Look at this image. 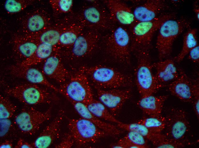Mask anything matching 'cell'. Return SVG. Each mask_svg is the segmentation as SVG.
Listing matches in <instances>:
<instances>
[{"label":"cell","instance_id":"1","mask_svg":"<svg viewBox=\"0 0 199 148\" xmlns=\"http://www.w3.org/2000/svg\"><path fill=\"white\" fill-rule=\"evenodd\" d=\"M132 51L134 52L137 61L134 76L138 92L141 97L153 95L162 85L153 72L149 49L137 48Z\"/></svg>","mask_w":199,"mask_h":148},{"label":"cell","instance_id":"2","mask_svg":"<svg viewBox=\"0 0 199 148\" xmlns=\"http://www.w3.org/2000/svg\"><path fill=\"white\" fill-rule=\"evenodd\" d=\"M79 69L94 83L95 87L106 89L131 86L132 78L110 67L102 65L83 66Z\"/></svg>","mask_w":199,"mask_h":148},{"label":"cell","instance_id":"3","mask_svg":"<svg viewBox=\"0 0 199 148\" xmlns=\"http://www.w3.org/2000/svg\"><path fill=\"white\" fill-rule=\"evenodd\" d=\"M71 18L79 23L85 28L99 31L111 30L114 23L108 11L96 2L84 5Z\"/></svg>","mask_w":199,"mask_h":148},{"label":"cell","instance_id":"4","mask_svg":"<svg viewBox=\"0 0 199 148\" xmlns=\"http://www.w3.org/2000/svg\"><path fill=\"white\" fill-rule=\"evenodd\" d=\"M190 24L184 18H172L163 23L159 29L156 44L160 61L167 59L170 56L174 41L186 28L189 27Z\"/></svg>","mask_w":199,"mask_h":148},{"label":"cell","instance_id":"5","mask_svg":"<svg viewBox=\"0 0 199 148\" xmlns=\"http://www.w3.org/2000/svg\"><path fill=\"white\" fill-rule=\"evenodd\" d=\"M107 53L119 63L130 62L131 39L130 32L122 26L113 28L104 38Z\"/></svg>","mask_w":199,"mask_h":148},{"label":"cell","instance_id":"6","mask_svg":"<svg viewBox=\"0 0 199 148\" xmlns=\"http://www.w3.org/2000/svg\"><path fill=\"white\" fill-rule=\"evenodd\" d=\"M4 92L21 102L30 105L49 104L59 100L53 92L31 83L19 85L6 89Z\"/></svg>","mask_w":199,"mask_h":148},{"label":"cell","instance_id":"7","mask_svg":"<svg viewBox=\"0 0 199 148\" xmlns=\"http://www.w3.org/2000/svg\"><path fill=\"white\" fill-rule=\"evenodd\" d=\"M174 13L161 15L149 21L136 22L131 26L130 32L131 39V50L137 48L149 49L156 32L166 20L174 18Z\"/></svg>","mask_w":199,"mask_h":148},{"label":"cell","instance_id":"8","mask_svg":"<svg viewBox=\"0 0 199 148\" xmlns=\"http://www.w3.org/2000/svg\"><path fill=\"white\" fill-rule=\"evenodd\" d=\"M58 92L69 102L86 104L93 98L89 79L86 74L79 68L66 82L61 84Z\"/></svg>","mask_w":199,"mask_h":148},{"label":"cell","instance_id":"9","mask_svg":"<svg viewBox=\"0 0 199 148\" xmlns=\"http://www.w3.org/2000/svg\"><path fill=\"white\" fill-rule=\"evenodd\" d=\"M66 117L68 120L69 132L73 137L77 147H83L95 143L100 138L109 136L86 119Z\"/></svg>","mask_w":199,"mask_h":148},{"label":"cell","instance_id":"10","mask_svg":"<svg viewBox=\"0 0 199 148\" xmlns=\"http://www.w3.org/2000/svg\"><path fill=\"white\" fill-rule=\"evenodd\" d=\"M51 109L50 107L42 112L32 107L25 108L15 117L14 124L23 134L33 135L42 124L51 118Z\"/></svg>","mask_w":199,"mask_h":148},{"label":"cell","instance_id":"11","mask_svg":"<svg viewBox=\"0 0 199 148\" xmlns=\"http://www.w3.org/2000/svg\"><path fill=\"white\" fill-rule=\"evenodd\" d=\"M164 116L165 126L162 133L169 138L186 141L185 139L190 126L185 111L179 108H171Z\"/></svg>","mask_w":199,"mask_h":148},{"label":"cell","instance_id":"12","mask_svg":"<svg viewBox=\"0 0 199 148\" xmlns=\"http://www.w3.org/2000/svg\"><path fill=\"white\" fill-rule=\"evenodd\" d=\"M51 19L48 12L43 8L30 11L23 18L21 23V33L26 36L37 35L51 25Z\"/></svg>","mask_w":199,"mask_h":148},{"label":"cell","instance_id":"13","mask_svg":"<svg viewBox=\"0 0 199 148\" xmlns=\"http://www.w3.org/2000/svg\"><path fill=\"white\" fill-rule=\"evenodd\" d=\"M99 31L88 29L80 34L66 54L71 59L87 56L94 51L100 40Z\"/></svg>","mask_w":199,"mask_h":148},{"label":"cell","instance_id":"14","mask_svg":"<svg viewBox=\"0 0 199 148\" xmlns=\"http://www.w3.org/2000/svg\"><path fill=\"white\" fill-rule=\"evenodd\" d=\"M95 88L99 100L115 117L119 114L125 103L131 96V89H130L106 90Z\"/></svg>","mask_w":199,"mask_h":148},{"label":"cell","instance_id":"15","mask_svg":"<svg viewBox=\"0 0 199 148\" xmlns=\"http://www.w3.org/2000/svg\"><path fill=\"white\" fill-rule=\"evenodd\" d=\"M60 50L43 62L42 72L48 77L62 84L67 81L71 75L62 62Z\"/></svg>","mask_w":199,"mask_h":148},{"label":"cell","instance_id":"16","mask_svg":"<svg viewBox=\"0 0 199 148\" xmlns=\"http://www.w3.org/2000/svg\"><path fill=\"white\" fill-rule=\"evenodd\" d=\"M8 69L13 76L24 79L30 83L44 86L58 92V88L50 83L42 72L32 66L23 67L16 64L9 66Z\"/></svg>","mask_w":199,"mask_h":148},{"label":"cell","instance_id":"17","mask_svg":"<svg viewBox=\"0 0 199 148\" xmlns=\"http://www.w3.org/2000/svg\"><path fill=\"white\" fill-rule=\"evenodd\" d=\"M104 2L114 22L131 26L136 22L133 11L124 2L119 0H107Z\"/></svg>","mask_w":199,"mask_h":148},{"label":"cell","instance_id":"18","mask_svg":"<svg viewBox=\"0 0 199 148\" xmlns=\"http://www.w3.org/2000/svg\"><path fill=\"white\" fill-rule=\"evenodd\" d=\"M64 115V112L63 110H60L59 111L53 120L45 127L32 143L34 148H47L59 137L61 124Z\"/></svg>","mask_w":199,"mask_h":148},{"label":"cell","instance_id":"19","mask_svg":"<svg viewBox=\"0 0 199 148\" xmlns=\"http://www.w3.org/2000/svg\"><path fill=\"white\" fill-rule=\"evenodd\" d=\"M178 77L170 82L168 89L171 94L185 102H192L194 79H191L184 71L178 69Z\"/></svg>","mask_w":199,"mask_h":148},{"label":"cell","instance_id":"20","mask_svg":"<svg viewBox=\"0 0 199 148\" xmlns=\"http://www.w3.org/2000/svg\"><path fill=\"white\" fill-rule=\"evenodd\" d=\"M167 7L164 0H147L133 11L136 22L152 20Z\"/></svg>","mask_w":199,"mask_h":148},{"label":"cell","instance_id":"21","mask_svg":"<svg viewBox=\"0 0 199 148\" xmlns=\"http://www.w3.org/2000/svg\"><path fill=\"white\" fill-rule=\"evenodd\" d=\"M70 102L74 109L82 118L93 123L99 128L108 134L109 136L115 137L123 132L117 126L103 121L92 114L83 103L73 101Z\"/></svg>","mask_w":199,"mask_h":148},{"label":"cell","instance_id":"22","mask_svg":"<svg viewBox=\"0 0 199 148\" xmlns=\"http://www.w3.org/2000/svg\"><path fill=\"white\" fill-rule=\"evenodd\" d=\"M71 21L70 18H65L54 24H51L42 32L37 35L26 36L33 39L40 44H45L53 46L58 47L60 36Z\"/></svg>","mask_w":199,"mask_h":148},{"label":"cell","instance_id":"23","mask_svg":"<svg viewBox=\"0 0 199 148\" xmlns=\"http://www.w3.org/2000/svg\"><path fill=\"white\" fill-rule=\"evenodd\" d=\"M11 40L13 52L22 61L30 57L40 44L33 39L20 33L14 34Z\"/></svg>","mask_w":199,"mask_h":148},{"label":"cell","instance_id":"24","mask_svg":"<svg viewBox=\"0 0 199 148\" xmlns=\"http://www.w3.org/2000/svg\"><path fill=\"white\" fill-rule=\"evenodd\" d=\"M152 66L156 70V77L162 86L164 84L174 81L179 75V70L176 66L174 59H167L160 61L152 63Z\"/></svg>","mask_w":199,"mask_h":148},{"label":"cell","instance_id":"25","mask_svg":"<svg viewBox=\"0 0 199 148\" xmlns=\"http://www.w3.org/2000/svg\"><path fill=\"white\" fill-rule=\"evenodd\" d=\"M168 97V95H151L141 97L137 104L138 107L149 117H158L162 115L164 103Z\"/></svg>","mask_w":199,"mask_h":148},{"label":"cell","instance_id":"26","mask_svg":"<svg viewBox=\"0 0 199 148\" xmlns=\"http://www.w3.org/2000/svg\"><path fill=\"white\" fill-rule=\"evenodd\" d=\"M60 48L45 44H40L29 57L17 64L23 67L33 66L43 62L55 52Z\"/></svg>","mask_w":199,"mask_h":148},{"label":"cell","instance_id":"27","mask_svg":"<svg viewBox=\"0 0 199 148\" xmlns=\"http://www.w3.org/2000/svg\"><path fill=\"white\" fill-rule=\"evenodd\" d=\"M71 20L60 36L58 44L60 48H70L84 30L85 28L81 24Z\"/></svg>","mask_w":199,"mask_h":148},{"label":"cell","instance_id":"28","mask_svg":"<svg viewBox=\"0 0 199 148\" xmlns=\"http://www.w3.org/2000/svg\"><path fill=\"white\" fill-rule=\"evenodd\" d=\"M119 128L128 131H133L137 132L147 140L150 141L153 145L160 140L164 136L162 133H155L144 125L137 122L126 124L120 122L117 124Z\"/></svg>","mask_w":199,"mask_h":148},{"label":"cell","instance_id":"29","mask_svg":"<svg viewBox=\"0 0 199 148\" xmlns=\"http://www.w3.org/2000/svg\"><path fill=\"white\" fill-rule=\"evenodd\" d=\"M85 104L92 114L100 119L117 124L121 122L112 114L102 103L94 98Z\"/></svg>","mask_w":199,"mask_h":148},{"label":"cell","instance_id":"30","mask_svg":"<svg viewBox=\"0 0 199 148\" xmlns=\"http://www.w3.org/2000/svg\"><path fill=\"white\" fill-rule=\"evenodd\" d=\"M197 32V29L190 27L184 34L182 50L174 58L176 62L179 63L182 61L190 51L198 45Z\"/></svg>","mask_w":199,"mask_h":148},{"label":"cell","instance_id":"31","mask_svg":"<svg viewBox=\"0 0 199 148\" xmlns=\"http://www.w3.org/2000/svg\"><path fill=\"white\" fill-rule=\"evenodd\" d=\"M136 122L144 125L155 133H162L165 127V119L162 115L158 117L142 118Z\"/></svg>","mask_w":199,"mask_h":148},{"label":"cell","instance_id":"32","mask_svg":"<svg viewBox=\"0 0 199 148\" xmlns=\"http://www.w3.org/2000/svg\"><path fill=\"white\" fill-rule=\"evenodd\" d=\"M147 139L139 133L130 131L120 140L121 143L124 148H129L131 144L141 147L142 148L149 147Z\"/></svg>","mask_w":199,"mask_h":148},{"label":"cell","instance_id":"33","mask_svg":"<svg viewBox=\"0 0 199 148\" xmlns=\"http://www.w3.org/2000/svg\"><path fill=\"white\" fill-rule=\"evenodd\" d=\"M35 1L34 0H7L4 3V8L8 14H16L23 11L32 5Z\"/></svg>","mask_w":199,"mask_h":148},{"label":"cell","instance_id":"34","mask_svg":"<svg viewBox=\"0 0 199 148\" xmlns=\"http://www.w3.org/2000/svg\"><path fill=\"white\" fill-rule=\"evenodd\" d=\"M49 1L56 15L68 13L72 11L73 6L72 0H49Z\"/></svg>","mask_w":199,"mask_h":148},{"label":"cell","instance_id":"35","mask_svg":"<svg viewBox=\"0 0 199 148\" xmlns=\"http://www.w3.org/2000/svg\"><path fill=\"white\" fill-rule=\"evenodd\" d=\"M17 109V106L8 97L0 95V119H9L14 114Z\"/></svg>","mask_w":199,"mask_h":148},{"label":"cell","instance_id":"36","mask_svg":"<svg viewBox=\"0 0 199 148\" xmlns=\"http://www.w3.org/2000/svg\"><path fill=\"white\" fill-rule=\"evenodd\" d=\"M186 141H182L168 137L165 135L153 145L155 148H180L185 147Z\"/></svg>","mask_w":199,"mask_h":148},{"label":"cell","instance_id":"37","mask_svg":"<svg viewBox=\"0 0 199 148\" xmlns=\"http://www.w3.org/2000/svg\"><path fill=\"white\" fill-rule=\"evenodd\" d=\"M193 102V108L195 114L199 118V78L194 79Z\"/></svg>","mask_w":199,"mask_h":148},{"label":"cell","instance_id":"38","mask_svg":"<svg viewBox=\"0 0 199 148\" xmlns=\"http://www.w3.org/2000/svg\"><path fill=\"white\" fill-rule=\"evenodd\" d=\"M0 137H6L11 133L13 129V126L9 119H0Z\"/></svg>","mask_w":199,"mask_h":148},{"label":"cell","instance_id":"39","mask_svg":"<svg viewBox=\"0 0 199 148\" xmlns=\"http://www.w3.org/2000/svg\"><path fill=\"white\" fill-rule=\"evenodd\" d=\"M75 143V141L72 135L69 132L64 134L61 141L56 145V148H70Z\"/></svg>","mask_w":199,"mask_h":148},{"label":"cell","instance_id":"40","mask_svg":"<svg viewBox=\"0 0 199 148\" xmlns=\"http://www.w3.org/2000/svg\"><path fill=\"white\" fill-rule=\"evenodd\" d=\"M188 59L193 62L198 63L199 62V46L198 45L192 49L188 54Z\"/></svg>","mask_w":199,"mask_h":148},{"label":"cell","instance_id":"41","mask_svg":"<svg viewBox=\"0 0 199 148\" xmlns=\"http://www.w3.org/2000/svg\"><path fill=\"white\" fill-rule=\"evenodd\" d=\"M15 148H33V147L31 143L26 141L23 139L20 138L15 146Z\"/></svg>","mask_w":199,"mask_h":148},{"label":"cell","instance_id":"42","mask_svg":"<svg viewBox=\"0 0 199 148\" xmlns=\"http://www.w3.org/2000/svg\"><path fill=\"white\" fill-rule=\"evenodd\" d=\"M13 147L12 143L9 140H5L1 143L0 145V148H11Z\"/></svg>","mask_w":199,"mask_h":148},{"label":"cell","instance_id":"43","mask_svg":"<svg viewBox=\"0 0 199 148\" xmlns=\"http://www.w3.org/2000/svg\"><path fill=\"white\" fill-rule=\"evenodd\" d=\"M193 11L194 12L197 19H199V7L198 5L196 3H194L193 8Z\"/></svg>","mask_w":199,"mask_h":148}]
</instances>
